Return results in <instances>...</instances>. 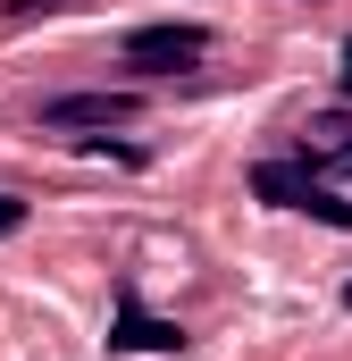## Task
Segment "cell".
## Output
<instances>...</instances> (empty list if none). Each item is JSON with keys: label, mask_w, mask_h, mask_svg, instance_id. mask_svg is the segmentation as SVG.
<instances>
[{"label": "cell", "mask_w": 352, "mask_h": 361, "mask_svg": "<svg viewBox=\"0 0 352 361\" xmlns=\"http://www.w3.org/2000/svg\"><path fill=\"white\" fill-rule=\"evenodd\" d=\"M252 193L277 202V210H302V219L344 227V235H352V202H344V193H327V177H310L302 160H260V169H252Z\"/></svg>", "instance_id": "cell-1"}, {"label": "cell", "mask_w": 352, "mask_h": 361, "mask_svg": "<svg viewBox=\"0 0 352 361\" xmlns=\"http://www.w3.org/2000/svg\"><path fill=\"white\" fill-rule=\"evenodd\" d=\"M118 59H126V68H151V76L193 68V59H210V25H134V34L118 42Z\"/></svg>", "instance_id": "cell-2"}, {"label": "cell", "mask_w": 352, "mask_h": 361, "mask_svg": "<svg viewBox=\"0 0 352 361\" xmlns=\"http://www.w3.org/2000/svg\"><path fill=\"white\" fill-rule=\"evenodd\" d=\"M184 328L176 319H151L134 286H118V311H109V353H176Z\"/></svg>", "instance_id": "cell-3"}, {"label": "cell", "mask_w": 352, "mask_h": 361, "mask_svg": "<svg viewBox=\"0 0 352 361\" xmlns=\"http://www.w3.org/2000/svg\"><path fill=\"white\" fill-rule=\"evenodd\" d=\"M143 101L134 92H59V101H42V126L51 135H76V126H126Z\"/></svg>", "instance_id": "cell-4"}, {"label": "cell", "mask_w": 352, "mask_h": 361, "mask_svg": "<svg viewBox=\"0 0 352 361\" xmlns=\"http://www.w3.org/2000/svg\"><path fill=\"white\" fill-rule=\"evenodd\" d=\"M302 169L310 177H352V109H327L302 126Z\"/></svg>", "instance_id": "cell-5"}, {"label": "cell", "mask_w": 352, "mask_h": 361, "mask_svg": "<svg viewBox=\"0 0 352 361\" xmlns=\"http://www.w3.org/2000/svg\"><path fill=\"white\" fill-rule=\"evenodd\" d=\"M17 227H25V202H17V193H0V235H17Z\"/></svg>", "instance_id": "cell-6"}, {"label": "cell", "mask_w": 352, "mask_h": 361, "mask_svg": "<svg viewBox=\"0 0 352 361\" xmlns=\"http://www.w3.org/2000/svg\"><path fill=\"white\" fill-rule=\"evenodd\" d=\"M336 85H344V101H352V42H344V76H336Z\"/></svg>", "instance_id": "cell-7"}, {"label": "cell", "mask_w": 352, "mask_h": 361, "mask_svg": "<svg viewBox=\"0 0 352 361\" xmlns=\"http://www.w3.org/2000/svg\"><path fill=\"white\" fill-rule=\"evenodd\" d=\"M8 8H59V0H8Z\"/></svg>", "instance_id": "cell-8"}, {"label": "cell", "mask_w": 352, "mask_h": 361, "mask_svg": "<svg viewBox=\"0 0 352 361\" xmlns=\"http://www.w3.org/2000/svg\"><path fill=\"white\" fill-rule=\"evenodd\" d=\"M344 311H352V286H344Z\"/></svg>", "instance_id": "cell-9"}]
</instances>
